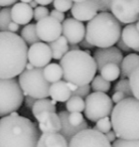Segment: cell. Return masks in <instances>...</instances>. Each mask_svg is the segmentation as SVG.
Masks as SVG:
<instances>
[{
	"label": "cell",
	"mask_w": 139,
	"mask_h": 147,
	"mask_svg": "<svg viewBox=\"0 0 139 147\" xmlns=\"http://www.w3.org/2000/svg\"><path fill=\"white\" fill-rule=\"evenodd\" d=\"M27 45L19 35L0 31V79L18 76L27 63Z\"/></svg>",
	"instance_id": "1"
},
{
	"label": "cell",
	"mask_w": 139,
	"mask_h": 147,
	"mask_svg": "<svg viewBox=\"0 0 139 147\" xmlns=\"http://www.w3.org/2000/svg\"><path fill=\"white\" fill-rule=\"evenodd\" d=\"M39 129L22 116H5L0 120V147H36Z\"/></svg>",
	"instance_id": "2"
},
{
	"label": "cell",
	"mask_w": 139,
	"mask_h": 147,
	"mask_svg": "<svg viewBox=\"0 0 139 147\" xmlns=\"http://www.w3.org/2000/svg\"><path fill=\"white\" fill-rule=\"evenodd\" d=\"M59 65L63 80L77 87L90 84L97 73L94 57L81 49L67 51L59 59Z\"/></svg>",
	"instance_id": "3"
},
{
	"label": "cell",
	"mask_w": 139,
	"mask_h": 147,
	"mask_svg": "<svg viewBox=\"0 0 139 147\" xmlns=\"http://www.w3.org/2000/svg\"><path fill=\"white\" fill-rule=\"evenodd\" d=\"M138 99L127 97L116 103L111 111V126L118 138L138 140Z\"/></svg>",
	"instance_id": "4"
},
{
	"label": "cell",
	"mask_w": 139,
	"mask_h": 147,
	"mask_svg": "<svg viewBox=\"0 0 139 147\" xmlns=\"http://www.w3.org/2000/svg\"><path fill=\"white\" fill-rule=\"evenodd\" d=\"M121 23L109 11L97 13L85 29V38L96 47H113L121 36Z\"/></svg>",
	"instance_id": "5"
},
{
	"label": "cell",
	"mask_w": 139,
	"mask_h": 147,
	"mask_svg": "<svg viewBox=\"0 0 139 147\" xmlns=\"http://www.w3.org/2000/svg\"><path fill=\"white\" fill-rule=\"evenodd\" d=\"M18 84L23 95L35 99L47 98L49 96V84L43 76V67L24 69L18 75Z\"/></svg>",
	"instance_id": "6"
},
{
	"label": "cell",
	"mask_w": 139,
	"mask_h": 147,
	"mask_svg": "<svg viewBox=\"0 0 139 147\" xmlns=\"http://www.w3.org/2000/svg\"><path fill=\"white\" fill-rule=\"evenodd\" d=\"M24 100L17 80L0 79V116H6L13 111H17Z\"/></svg>",
	"instance_id": "7"
},
{
	"label": "cell",
	"mask_w": 139,
	"mask_h": 147,
	"mask_svg": "<svg viewBox=\"0 0 139 147\" xmlns=\"http://www.w3.org/2000/svg\"><path fill=\"white\" fill-rule=\"evenodd\" d=\"M84 113L87 119L92 122L103 117L109 116L113 108V102L111 98L102 92H93L89 94L84 100Z\"/></svg>",
	"instance_id": "8"
},
{
	"label": "cell",
	"mask_w": 139,
	"mask_h": 147,
	"mask_svg": "<svg viewBox=\"0 0 139 147\" xmlns=\"http://www.w3.org/2000/svg\"><path fill=\"white\" fill-rule=\"evenodd\" d=\"M67 147H111V143L107 140L104 133L95 128H86L70 139Z\"/></svg>",
	"instance_id": "9"
},
{
	"label": "cell",
	"mask_w": 139,
	"mask_h": 147,
	"mask_svg": "<svg viewBox=\"0 0 139 147\" xmlns=\"http://www.w3.org/2000/svg\"><path fill=\"white\" fill-rule=\"evenodd\" d=\"M110 11L120 23L129 24L138 21V0H111Z\"/></svg>",
	"instance_id": "10"
},
{
	"label": "cell",
	"mask_w": 139,
	"mask_h": 147,
	"mask_svg": "<svg viewBox=\"0 0 139 147\" xmlns=\"http://www.w3.org/2000/svg\"><path fill=\"white\" fill-rule=\"evenodd\" d=\"M36 34L39 40L51 42L61 35V24L51 16H47L37 21L35 24Z\"/></svg>",
	"instance_id": "11"
},
{
	"label": "cell",
	"mask_w": 139,
	"mask_h": 147,
	"mask_svg": "<svg viewBox=\"0 0 139 147\" xmlns=\"http://www.w3.org/2000/svg\"><path fill=\"white\" fill-rule=\"evenodd\" d=\"M51 51L49 45L41 41L33 43L27 49V61L34 67H43L51 61Z\"/></svg>",
	"instance_id": "12"
},
{
	"label": "cell",
	"mask_w": 139,
	"mask_h": 147,
	"mask_svg": "<svg viewBox=\"0 0 139 147\" xmlns=\"http://www.w3.org/2000/svg\"><path fill=\"white\" fill-rule=\"evenodd\" d=\"M85 29L84 23L75 18H67L61 22V33L70 45H78L85 37Z\"/></svg>",
	"instance_id": "13"
},
{
	"label": "cell",
	"mask_w": 139,
	"mask_h": 147,
	"mask_svg": "<svg viewBox=\"0 0 139 147\" xmlns=\"http://www.w3.org/2000/svg\"><path fill=\"white\" fill-rule=\"evenodd\" d=\"M99 0H85L75 2L71 7V13L79 21H89L98 13Z\"/></svg>",
	"instance_id": "14"
},
{
	"label": "cell",
	"mask_w": 139,
	"mask_h": 147,
	"mask_svg": "<svg viewBox=\"0 0 139 147\" xmlns=\"http://www.w3.org/2000/svg\"><path fill=\"white\" fill-rule=\"evenodd\" d=\"M94 59L97 65V69L100 71L106 63H113L116 65H120L123 59L122 51L116 47H98L94 51Z\"/></svg>",
	"instance_id": "15"
},
{
	"label": "cell",
	"mask_w": 139,
	"mask_h": 147,
	"mask_svg": "<svg viewBox=\"0 0 139 147\" xmlns=\"http://www.w3.org/2000/svg\"><path fill=\"white\" fill-rule=\"evenodd\" d=\"M35 118L38 121V129L41 132H59L61 130V119L55 112H43Z\"/></svg>",
	"instance_id": "16"
},
{
	"label": "cell",
	"mask_w": 139,
	"mask_h": 147,
	"mask_svg": "<svg viewBox=\"0 0 139 147\" xmlns=\"http://www.w3.org/2000/svg\"><path fill=\"white\" fill-rule=\"evenodd\" d=\"M10 15L12 21L18 25H25L30 22L33 17V9L27 3H14L10 8Z\"/></svg>",
	"instance_id": "17"
},
{
	"label": "cell",
	"mask_w": 139,
	"mask_h": 147,
	"mask_svg": "<svg viewBox=\"0 0 139 147\" xmlns=\"http://www.w3.org/2000/svg\"><path fill=\"white\" fill-rule=\"evenodd\" d=\"M121 38L130 49L139 51V38H138V21L129 23L121 30Z\"/></svg>",
	"instance_id": "18"
},
{
	"label": "cell",
	"mask_w": 139,
	"mask_h": 147,
	"mask_svg": "<svg viewBox=\"0 0 139 147\" xmlns=\"http://www.w3.org/2000/svg\"><path fill=\"white\" fill-rule=\"evenodd\" d=\"M67 116H69V112L67 111H61L59 114V117L61 119V130H59V132L69 142L70 139L72 138L75 134H77L79 131L89 128V125L87 124L86 121H84L79 126H73V125L70 124L69 120H67Z\"/></svg>",
	"instance_id": "19"
},
{
	"label": "cell",
	"mask_w": 139,
	"mask_h": 147,
	"mask_svg": "<svg viewBox=\"0 0 139 147\" xmlns=\"http://www.w3.org/2000/svg\"><path fill=\"white\" fill-rule=\"evenodd\" d=\"M67 143L61 133L47 132L39 135L36 147H67Z\"/></svg>",
	"instance_id": "20"
},
{
	"label": "cell",
	"mask_w": 139,
	"mask_h": 147,
	"mask_svg": "<svg viewBox=\"0 0 139 147\" xmlns=\"http://www.w3.org/2000/svg\"><path fill=\"white\" fill-rule=\"evenodd\" d=\"M49 96L51 97V100H55V102L63 103L72 96V92L70 90L67 83L65 81H57V82L51 83L49 86Z\"/></svg>",
	"instance_id": "21"
},
{
	"label": "cell",
	"mask_w": 139,
	"mask_h": 147,
	"mask_svg": "<svg viewBox=\"0 0 139 147\" xmlns=\"http://www.w3.org/2000/svg\"><path fill=\"white\" fill-rule=\"evenodd\" d=\"M139 65V57L137 53H130L122 59L120 65V79H127L134 69L138 67Z\"/></svg>",
	"instance_id": "22"
},
{
	"label": "cell",
	"mask_w": 139,
	"mask_h": 147,
	"mask_svg": "<svg viewBox=\"0 0 139 147\" xmlns=\"http://www.w3.org/2000/svg\"><path fill=\"white\" fill-rule=\"evenodd\" d=\"M49 47L51 51V57L55 59H61L69 51V42L63 35L51 41Z\"/></svg>",
	"instance_id": "23"
},
{
	"label": "cell",
	"mask_w": 139,
	"mask_h": 147,
	"mask_svg": "<svg viewBox=\"0 0 139 147\" xmlns=\"http://www.w3.org/2000/svg\"><path fill=\"white\" fill-rule=\"evenodd\" d=\"M55 100H49L47 98L37 99L34 102L33 106L31 107V111L34 117L39 115L43 112H55L57 107H55Z\"/></svg>",
	"instance_id": "24"
},
{
	"label": "cell",
	"mask_w": 139,
	"mask_h": 147,
	"mask_svg": "<svg viewBox=\"0 0 139 147\" xmlns=\"http://www.w3.org/2000/svg\"><path fill=\"white\" fill-rule=\"evenodd\" d=\"M43 76L49 83H55L63 78V71L57 63H49L43 67Z\"/></svg>",
	"instance_id": "25"
},
{
	"label": "cell",
	"mask_w": 139,
	"mask_h": 147,
	"mask_svg": "<svg viewBox=\"0 0 139 147\" xmlns=\"http://www.w3.org/2000/svg\"><path fill=\"white\" fill-rule=\"evenodd\" d=\"M120 75V67L118 65L113 63H106L102 69H100V76L104 78L108 82L116 81Z\"/></svg>",
	"instance_id": "26"
},
{
	"label": "cell",
	"mask_w": 139,
	"mask_h": 147,
	"mask_svg": "<svg viewBox=\"0 0 139 147\" xmlns=\"http://www.w3.org/2000/svg\"><path fill=\"white\" fill-rule=\"evenodd\" d=\"M20 37L25 41L26 45H33V43L39 41V38L36 34V29H35L34 23H27L21 29Z\"/></svg>",
	"instance_id": "27"
},
{
	"label": "cell",
	"mask_w": 139,
	"mask_h": 147,
	"mask_svg": "<svg viewBox=\"0 0 139 147\" xmlns=\"http://www.w3.org/2000/svg\"><path fill=\"white\" fill-rule=\"evenodd\" d=\"M84 106H85L84 99L79 96L72 95V96L65 101V108H67V111L69 113H73V112L82 113L84 111Z\"/></svg>",
	"instance_id": "28"
},
{
	"label": "cell",
	"mask_w": 139,
	"mask_h": 147,
	"mask_svg": "<svg viewBox=\"0 0 139 147\" xmlns=\"http://www.w3.org/2000/svg\"><path fill=\"white\" fill-rule=\"evenodd\" d=\"M110 88H111L110 82L106 81L101 76H96V77L93 78L92 85H91V89H92L94 92L106 93L110 90Z\"/></svg>",
	"instance_id": "29"
},
{
	"label": "cell",
	"mask_w": 139,
	"mask_h": 147,
	"mask_svg": "<svg viewBox=\"0 0 139 147\" xmlns=\"http://www.w3.org/2000/svg\"><path fill=\"white\" fill-rule=\"evenodd\" d=\"M138 76H139V69L136 67L134 69L131 74L128 76V83L129 87H130L131 93H132V96L134 98L138 99L139 97V92H138Z\"/></svg>",
	"instance_id": "30"
},
{
	"label": "cell",
	"mask_w": 139,
	"mask_h": 147,
	"mask_svg": "<svg viewBox=\"0 0 139 147\" xmlns=\"http://www.w3.org/2000/svg\"><path fill=\"white\" fill-rule=\"evenodd\" d=\"M10 21H12L10 7H4L3 9H0V31H7V27Z\"/></svg>",
	"instance_id": "31"
},
{
	"label": "cell",
	"mask_w": 139,
	"mask_h": 147,
	"mask_svg": "<svg viewBox=\"0 0 139 147\" xmlns=\"http://www.w3.org/2000/svg\"><path fill=\"white\" fill-rule=\"evenodd\" d=\"M115 92H122L126 97H133L129 87L128 79H121L114 87Z\"/></svg>",
	"instance_id": "32"
},
{
	"label": "cell",
	"mask_w": 139,
	"mask_h": 147,
	"mask_svg": "<svg viewBox=\"0 0 139 147\" xmlns=\"http://www.w3.org/2000/svg\"><path fill=\"white\" fill-rule=\"evenodd\" d=\"M111 128H112V126H111V121L108 116L103 117V118L96 121V127H95V129L98 130L99 132L104 133L105 134V133H107L108 131H110Z\"/></svg>",
	"instance_id": "33"
},
{
	"label": "cell",
	"mask_w": 139,
	"mask_h": 147,
	"mask_svg": "<svg viewBox=\"0 0 139 147\" xmlns=\"http://www.w3.org/2000/svg\"><path fill=\"white\" fill-rule=\"evenodd\" d=\"M53 2L55 10L61 11V12H67L73 5L72 0H53Z\"/></svg>",
	"instance_id": "34"
},
{
	"label": "cell",
	"mask_w": 139,
	"mask_h": 147,
	"mask_svg": "<svg viewBox=\"0 0 139 147\" xmlns=\"http://www.w3.org/2000/svg\"><path fill=\"white\" fill-rule=\"evenodd\" d=\"M111 147H139L138 140H128V139H116Z\"/></svg>",
	"instance_id": "35"
},
{
	"label": "cell",
	"mask_w": 139,
	"mask_h": 147,
	"mask_svg": "<svg viewBox=\"0 0 139 147\" xmlns=\"http://www.w3.org/2000/svg\"><path fill=\"white\" fill-rule=\"evenodd\" d=\"M49 10L47 9V7L39 5V6H36L33 9L32 18H34V20L38 21V20H40V19L45 18V17L49 16Z\"/></svg>",
	"instance_id": "36"
},
{
	"label": "cell",
	"mask_w": 139,
	"mask_h": 147,
	"mask_svg": "<svg viewBox=\"0 0 139 147\" xmlns=\"http://www.w3.org/2000/svg\"><path fill=\"white\" fill-rule=\"evenodd\" d=\"M67 120H69L70 124L73 126H79L84 122V116L82 115V113L80 112H73L69 113L67 116Z\"/></svg>",
	"instance_id": "37"
},
{
	"label": "cell",
	"mask_w": 139,
	"mask_h": 147,
	"mask_svg": "<svg viewBox=\"0 0 139 147\" xmlns=\"http://www.w3.org/2000/svg\"><path fill=\"white\" fill-rule=\"evenodd\" d=\"M90 89H91V87L89 84L84 85V86H81V87H77L76 90L72 92V95H74V96H79L84 99L90 94Z\"/></svg>",
	"instance_id": "38"
},
{
	"label": "cell",
	"mask_w": 139,
	"mask_h": 147,
	"mask_svg": "<svg viewBox=\"0 0 139 147\" xmlns=\"http://www.w3.org/2000/svg\"><path fill=\"white\" fill-rule=\"evenodd\" d=\"M49 16H51L53 18L57 19L59 22H63V20H65V13L61 12V11H59V10H55V9H53V10L51 11V13H49Z\"/></svg>",
	"instance_id": "39"
},
{
	"label": "cell",
	"mask_w": 139,
	"mask_h": 147,
	"mask_svg": "<svg viewBox=\"0 0 139 147\" xmlns=\"http://www.w3.org/2000/svg\"><path fill=\"white\" fill-rule=\"evenodd\" d=\"M111 0H99V11H110Z\"/></svg>",
	"instance_id": "40"
},
{
	"label": "cell",
	"mask_w": 139,
	"mask_h": 147,
	"mask_svg": "<svg viewBox=\"0 0 139 147\" xmlns=\"http://www.w3.org/2000/svg\"><path fill=\"white\" fill-rule=\"evenodd\" d=\"M125 98H127V97L125 96L122 92H115L114 94H113L112 99H111V100H112L113 103H118V102L122 101L123 99H125Z\"/></svg>",
	"instance_id": "41"
},
{
	"label": "cell",
	"mask_w": 139,
	"mask_h": 147,
	"mask_svg": "<svg viewBox=\"0 0 139 147\" xmlns=\"http://www.w3.org/2000/svg\"><path fill=\"white\" fill-rule=\"evenodd\" d=\"M116 45H117V49H119L121 51H126V53L130 51V49H129V47H127L126 45H125L124 41L122 40V38H121V37L118 39V40H117Z\"/></svg>",
	"instance_id": "42"
},
{
	"label": "cell",
	"mask_w": 139,
	"mask_h": 147,
	"mask_svg": "<svg viewBox=\"0 0 139 147\" xmlns=\"http://www.w3.org/2000/svg\"><path fill=\"white\" fill-rule=\"evenodd\" d=\"M19 29V25L17 23H15L14 21H10L8 24V27H7V31H10V32H16Z\"/></svg>",
	"instance_id": "43"
},
{
	"label": "cell",
	"mask_w": 139,
	"mask_h": 147,
	"mask_svg": "<svg viewBox=\"0 0 139 147\" xmlns=\"http://www.w3.org/2000/svg\"><path fill=\"white\" fill-rule=\"evenodd\" d=\"M36 100H37V99L32 98V97L27 96L26 98H25V100H23V101H24V103H25V106H26L27 108L31 109V107L33 106V104H34V102H35Z\"/></svg>",
	"instance_id": "44"
},
{
	"label": "cell",
	"mask_w": 139,
	"mask_h": 147,
	"mask_svg": "<svg viewBox=\"0 0 139 147\" xmlns=\"http://www.w3.org/2000/svg\"><path fill=\"white\" fill-rule=\"evenodd\" d=\"M17 2V0H0V7H8Z\"/></svg>",
	"instance_id": "45"
},
{
	"label": "cell",
	"mask_w": 139,
	"mask_h": 147,
	"mask_svg": "<svg viewBox=\"0 0 139 147\" xmlns=\"http://www.w3.org/2000/svg\"><path fill=\"white\" fill-rule=\"evenodd\" d=\"M105 136H106L107 140L109 141V142H114L115 140H116V135H115L114 131H108L107 133H105Z\"/></svg>",
	"instance_id": "46"
},
{
	"label": "cell",
	"mask_w": 139,
	"mask_h": 147,
	"mask_svg": "<svg viewBox=\"0 0 139 147\" xmlns=\"http://www.w3.org/2000/svg\"><path fill=\"white\" fill-rule=\"evenodd\" d=\"M79 43H80V45H79V47H83V49H92V47H93L92 45H90V43H89L88 41L86 40V38H85V37H84V38H83L82 40H81V41H80V42H79Z\"/></svg>",
	"instance_id": "47"
},
{
	"label": "cell",
	"mask_w": 139,
	"mask_h": 147,
	"mask_svg": "<svg viewBox=\"0 0 139 147\" xmlns=\"http://www.w3.org/2000/svg\"><path fill=\"white\" fill-rule=\"evenodd\" d=\"M37 4L41 5V6H47V5L51 4L53 2V0H34Z\"/></svg>",
	"instance_id": "48"
},
{
	"label": "cell",
	"mask_w": 139,
	"mask_h": 147,
	"mask_svg": "<svg viewBox=\"0 0 139 147\" xmlns=\"http://www.w3.org/2000/svg\"><path fill=\"white\" fill-rule=\"evenodd\" d=\"M78 49H80V47L76 43H72L69 45V51H78Z\"/></svg>",
	"instance_id": "49"
},
{
	"label": "cell",
	"mask_w": 139,
	"mask_h": 147,
	"mask_svg": "<svg viewBox=\"0 0 139 147\" xmlns=\"http://www.w3.org/2000/svg\"><path fill=\"white\" fill-rule=\"evenodd\" d=\"M28 5H29V6H30L32 9H33V8H35V7H36V6H38V4H37V3L35 2L34 0H31L30 2L28 3Z\"/></svg>",
	"instance_id": "50"
},
{
	"label": "cell",
	"mask_w": 139,
	"mask_h": 147,
	"mask_svg": "<svg viewBox=\"0 0 139 147\" xmlns=\"http://www.w3.org/2000/svg\"><path fill=\"white\" fill-rule=\"evenodd\" d=\"M31 0H20V2H23V3H27L28 4L29 2H30Z\"/></svg>",
	"instance_id": "51"
},
{
	"label": "cell",
	"mask_w": 139,
	"mask_h": 147,
	"mask_svg": "<svg viewBox=\"0 0 139 147\" xmlns=\"http://www.w3.org/2000/svg\"><path fill=\"white\" fill-rule=\"evenodd\" d=\"M73 2H82V1H85V0H72Z\"/></svg>",
	"instance_id": "52"
}]
</instances>
